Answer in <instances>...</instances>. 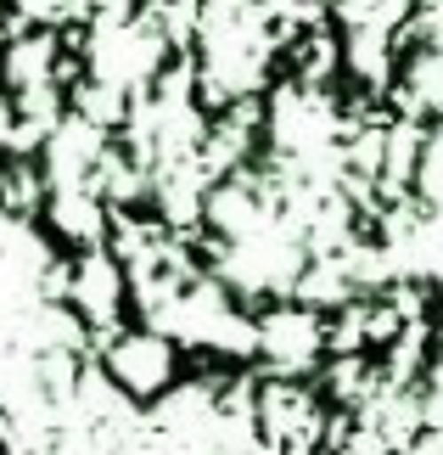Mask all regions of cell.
Masks as SVG:
<instances>
[{
  "instance_id": "3",
  "label": "cell",
  "mask_w": 443,
  "mask_h": 455,
  "mask_svg": "<svg viewBox=\"0 0 443 455\" xmlns=\"http://www.w3.org/2000/svg\"><path fill=\"white\" fill-rule=\"evenodd\" d=\"M0 455H12V444H6V433H0Z\"/></svg>"
},
{
  "instance_id": "2",
  "label": "cell",
  "mask_w": 443,
  "mask_h": 455,
  "mask_svg": "<svg viewBox=\"0 0 443 455\" xmlns=\"http://www.w3.org/2000/svg\"><path fill=\"white\" fill-rule=\"evenodd\" d=\"M314 455H443V315L320 411Z\"/></svg>"
},
{
  "instance_id": "1",
  "label": "cell",
  "mask_w": 443,
  "mask_h": 455,
  "mask_svg": "<svg viewBox=\"0 0 443 455\" xmlns=\"http://www.w3.org/2000/svg\"><path fill=\"white\" fill-rule=\"evenodd\" d=\"M0 208L135 399L326 411L443 315V0H0Z\"/></svg>"
}]
</instances>
